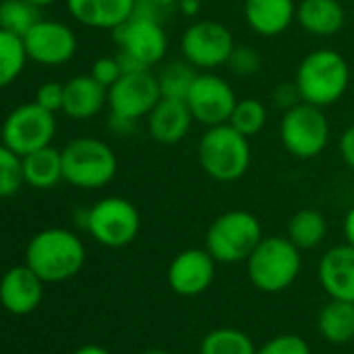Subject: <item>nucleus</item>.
I'll use <instances>...</instances> for the list:
<instances>
[{
    "instance_id": "17",
    "label": "nucleus",
    "mask_w": 354,
    "mask_h": 354,
    "mask_svg": "<svg viewBox=\"0 0 354 354\" xmlns=\"http://www.w3.org/2000/svg\"><path fill=\"white\" fill-rule=\"evenodd\" d=\"M44 298V281L28 267L9 269L0 279V304L11 315L34 313Z\"/></svg>"
},
{
    "instance_id": "32",
    "label": "nucleus",
    "mask_w": 354,
    "mask_h": 354,
    "mask_svg": "<svg viewBox=\"0 0 354 354\" xmlns=\"http://www.w3.org/2000/svg\"><path fill=\"white\" fill-rule=\"evenodd\" d=\"M257 354H310V346L296 333H279L261 344Z\"/></svg>"
},
{
    "instance_id": "5",
    "label": "nucleus",
    "mask_w": 354,
    "mask_h": 354,
    "mask_svg": "<svg viewBox=\"0 0 354 354\" xmlns=\"http://www.w3.org/2000/svg\"><path fill=\"white\" fill-rule=\"evenodd\" d=\"M63 180L80 190L109 186L119 169L113 148L98 138H75L63 150Z\"/></svg>"
},
{
    "instance_id": "33",
    "label": "nucleus",
    "mask_w": 354,
    "mask_h": 354,
    "mask_svg": "<svg viewBox=\"0 0 354 354\" xmlns=\"http://www.w3.org/2000/svg\"><path fill=\"white\" fill-rule=\"evenodd\" d=\"M227 67L238 77H250V75L261 71L263 59H261L257 48H252V46H238L236 44V48H234V53H232V57L227 61Z\"/></svg>"
},
{
    "instance_id": "22",
    "label": "nucleus",
    "mask_w": 354,
    "mask_h": 354,
    "mask_svg": "<svg viewBox=\"0 0 354 354\" xmlns=\"http://www.w3.org/2000/svg\"><path fill=\"white\" fill-rule=\"evenodd\" d=\"M298 26L317 38L335 36L346 24V11L339 0H300L296 5Z\"/></svg>"
},
{
    "instance_id": "25",
    "label": "nucleus",
    "mask_w": 354,
    "mask_h": 354,
    "mask_svg": "<svg viewBox=\"0 0 354 354\" xmlns=\"http://www.w3.org/2000/svg\"><path fill=\"white\" fill-rule=\"evenodd\" d=\"M286 236L302 252L313 250L327 236V219L317 209H300L290 217Z\"/></svg>"
},
{
    "instance_id": "15",
    "label": "nucleus",
    "mask_w": 354,
    "mask_h": 354,
    "mask_svg": "<svg viewBox=\"0 0 354 354\" xmlns=\"http://www.w3.org/2000/svg\"><path fill=\"white\" fill-rule=\"evenodd\" d=\"M28 59L57 67L69 63L77 53V38L73 30L61 21L40 19L26 36H24Z\"/></svg>"
},
{
    "instance_id": "31",
    "label": "nucleus",
    "mask_w": 354,
    "mask_h": 354,
    "mask_svg": "<svg viewBox=\"0 0 354 354\" xmlns=\"http://www.w3.org/2000/svg\"><path fill=\"white\" fill-rule=\"evenodd\" d=\"M21 186H26L21 156L9 146L0 144V198L15 196Z\"/></svg>"
},
{
    "instance_id": "38",
    "label": "nucleus",
    "mask_w": 354,
    "mask_h": 354,
    "mask_svg": "<svg viewBox=\"0 0 354 354\" xmlns=\"http://www.w3.org/2000/svg\"><path fill=\"white\" fill-rule=\"evenodd\" d=\"M337 148H339V156H342L344 165L354 173V123L342 131Z\"/></svg>"
},
{
    "instance_id": "35",
    "label": "nucleus",
    "mask_w": 354,
    "mask_h": 354,
    "mask_svg": "<svg viewBox=\"0 0 354 354\" xmlns=\"http://www.w3.org/2000/svg\"><path fill=\"white\" fill-rule=\"evenodd\" d=\"M90 75H92L98 84H102L104 88H111V86L123 75V69H121L117 57H100L98 61H94Z\"/></svg>"
},
{
    "instance_id": "13",
    "label": "nucleus",
    "mask_w": 354,
    "mask_h": 354,
    "mask_svg": "<svg viewBox=\"0 0 354 354\" xmlns=\"http://www.w3.org/2000/svg\"><path fill=\"white\" fill-rule=\"evenodd\" d=\"M162 98L158 77L152 69H140L131 73H123L111 88L106 106L111 115L127 117L133 121L146 119L148 113Z\"/></svg>"
},
{
    "instance_id": "44",
    "label": "nucleus",
    "mask_w": 354,
    "mask_h": 354,
    "mask_svg": "<svg viewBox=\"0 0 354 354\" xmlns=\"http://www.w3.org/2000/svg\"><path fill=\"white\" fill-rule=\"evenodd\" d=\"M144 354H171V352H167V350H146Z\"/></svg>"
},
{
    "instance_id": "26",
    "label": "nucleus",
    "mask_w": 354,
    "mask_h": 354,
    "mask_svg": "<svg viewBox=\"0 0 354 354\" xmlns=\"http://www.w3.org/2000/svg\"><path fill=\"white\" fill-rule=\"evenodd\" d=\"M201 354H257L252 337L236 327H217L201 342Z\"/></svg>"
},
{
    "instance_id": "30",
    "label": "nucleus",
    "mask_w": 354,
    "mask_h": 354,
    "mask_svg": "<svg viewBox=\"0 0 354 354\" xmlns=\"http://www.w3.org/2000/svg\"><path fill=\"white\" fill-rule=\"evenodd\" d=\"M230 125H234L246 138H252L267 125V106L259 98H242L234 106Z\"/></svg>"
},
{
    "instance_id": "14",
    "label": "nucleus",
    "mask_w": 354,
    "mask_h": 354,
    "mask_svg": "<svg viewBox=\"0 0 354 354\" xmlns=\"http://www.w3.org/2000/svg\"><path fill=\"white\" fill-rule=\"evenodd\" d=\"M217 273V261L207 248H188L175 254L167 267L169 288L184 298L205 294Z\"/></svg>"
},
{
    "instance_id": "6",
    "label": "nucleus",
    "mask_w": 354,
    "mask_h": 354,
    "mask_svg": "<svg viewBox=\"0 0 354 354\" xmlns=\"http://www.w3.org/2000/svg\"><path fill=\"white\" fill-rule=\"evenodd\" d=\"M263 225L257 215L244 209L221 213L207 230L205 248L219 265L246 263L263 240Z\"/></svg>"
},
{
    "instance_id": "7",
    "label": "nucleus",
    "mask_w": 354,
    "mask_h": 354,
    "mask_svg": "<svg viewBox=\"0 0 354 354\" xmlns=\"http://www.w3.org/2000/svg\"><path fill=\"white\" fill-rule=\"evenodd\" d=\"M113 40L119 48L117 59L123 73L152 69L165 59L169 48L165 26L140 15H131L113 30Z\"/></svg>"
},
{
    "instance_id": "28",
    "label": "nucleus",
    "mask_w": 354,
    "mask_h": 354,
    "mask_svg": "<svg viewBox=\"0 0 354 354\" xmlns=\"http://www.w3.org/2000/svg\"><path fill=\"white\" fill-rule=\"evenodd\" d=\"M198 71L188 61H171L156 73L160 94L162 98H175V100H186Z\"/></svg>"
},
{
    "instance_id": "24",
    "label": "nucleus",
    "mask_w": 354,
    "mask_h": 354,
    "mask_svg": "<svg viewBox=\"0 0 354 354\" xmlns=\"http://www.w3.org/2000/svg\"><path fill=\"white\" fill-rule=\"evenodd\" d=\"M321 337L333 346H344L354 339V302L329 298L317 315Z\"/></svg>"
},
{
    "instance_id": "40",
    "label": "nucleus",
    "mask_w": 354,
    "mask_h": 354,
    "mask_svg": "<svg viewBox=\"0 0 354 354\" xmlns=\"http://www.w3.org/2000/svg\"><path fill=\"white\" fill-rule=\"evenodd\" d=\"M203 3L201 0H177V13H182L190 19H196L201 15Z\"/></svg>"
},
{
    "instance_id": "39",
    "label": "nucleus",
    "mask_w": 354,
    "mask_h": 354,
    "mask_svg": "<svg viewBox=\"0 0 354 354\" xmlns=\"http://www.w3.org/2000/svg\"><path fill=\"white\" fill-rule=\"evenodd\" d=\"M136 127H138V121L127 119V117H119V115H111V113H109V129H111L115 136L127 138L129 133L136 131Z\"/></svg>"
},
{
    "instance_id": "42",
    "label": "nucleus",
    "mask_w": 354,
    "mask_h": 354,
    "mask_svg": "<svg viewBox=\"0 0 354 354\" xmlns=\"http://www.w3.org/2000/svg\"><path fill=\"white\" fill-rule=\"evenodd\" d=\"M73 354H111V352H109L106 348L98 346V344H86V346L77 348Z\"/></svg>"
},
{
    "instance_id": "18",
    "label": "nucleus",
    "mask_w": 354,
    "mask_h": 354,
    "mask_svg": "<svg viewBox=\"0 0 354 354\" xmlns=\"http://www.w3.org/2000/svg\"><path fill=\"white\" fill-rule=\"evenodd\" d=\"M192 123L194 117L186 100H175V98H160L146 117L150 138L162 146L180 144L190 133Z\"/></svg>"
},
{
    "instance_id": "16",
    "label": "nucleus",
    "mask_w": 354,
    "mask_h": 354,
    "mask_svg": "<svg viewBox=\"0 0 354 354\" xmlns=\"http://www.w3.org/2000/svg\"><path fill=\"white\" fill-rule=\"evenodd\" d=\"M317 277L329 298L354 302V246L344 242L325 250Z\"/></svg>"
},
{
    "instance_id": "4",
    "label": "nucleus",
    "mask_w": 354,
    "mask_h": 354,
    "mask_svg": "<svg viewBox=\"0 0 354 354\" xmlns=\"http://www.w3.org/2000/svg\"><path fill=\"white\" fill-rule=\"evenodd\" d=\"M300 269L302 250L296 248L288 236L263 238L246 259V273L250 283L265 294L288 290L298 279Z\"/></svg>"
},
{
    "instance_id": "3",
    "label": "nucleus",
    "mask_w": 354,
    "mask_h": 354,
    "mask_svg": "<svg viewBox=\"0 0 354 354\" xmlns=\"http://www.w3.org/2000/svg\"><path fill=\"white\" fill-rule=\"evenodd\" d=\"M294 82L302 102L327 109L346 94L350 86V67L333 48H317L300 61Z\"/></svg>"
},
{
    "instance_id": "10",
    "label": "nucleus",
    "mask_w": 354,
    "mask_h": 354,
    "mask_svg": "<svg viewBox=\"0 0 354 354\" xmlns=\"http://www.w3.org/2000/svg\"><path fill=\"white\" fill-rule=\"evenodd\" d=\"M140 223L133 203L121 196H106L90 209L86 232L106 248H123L138 238Z\"/></svg>"
},
{
    "instance_id": "37",
    "label": "nucleus",
    "mask_w": 354,
    "mask_h": 354,
    "mask_svg": "<svg viewBox=\"0 0 354 354\" xmlns=\"http://www.w3.org/2000/svg\"><path fill=\"white\" fill-rule=\"evenodd\" d=\"M271 100H273V104L279 109V111H290V109H294L296 104H300L302 102V96H300V92H298V86H296V82H283V84H277L275 86V90H273V94H271Z\"/></svg>"
},
{
    "instance_id": "1",
    "label": "nucleus",
    "mask_w": 354,
    "mask_h": 354,
    "mask_svg": "<svg viewBox=\"0 0 354 354\" xmlns=\"http://www.w3.org/2000/svg\"><path fill=\"white\" fill-rule=\"evenodd\" d=\"M86 263V246L75 232L48 227L38 232L26 248V265L44 281L61 283L75 277Z\"/></svg>"
},
{
    "instance_id": "20",
    "label": "nucleus",
    "mask_w": 354,
    "mask_h": 354,
    "mask_svg": "<svg viewBox=\"0 0 354 354\" xmlns=\"http://www.w3.org/2000/svg\"><path fill=\"white\" fill-rule=\"evenodd\" d=\"M244 21L254 34L275 38L296 21V3L294 0H244Z\"/></svg>"
},
{
    "instance_id": "11",
    "label": "nucleus",
    "mask_w": 354,
    "mask_h": 354,
    "mask_svg": "<svg viewBox=\"0 0 354 354\" xmlns=\"http://www.w3.org/2000/svg\"><path fill=\"white\" fill-rule=\"evenodd\" d=\"M57 133L55 113L40 106L36 100L26 102L9 113L3 123V144L19 156H26L38 148L50 146Z\"/></svg>"
},
{
    "instance_id": "34",
    "label": "nucleus",
    "mask_w": 354,
    "mask_h": 354,
    "mask_svg": "<svg viewBox=\"0 0 354 354\" xmlns=\"http://www.w3.org/2000/svg\"><path fill=\"white\" fill-rule=\"evenodd\" d=\"M177 13V0H136L133 15L152 19L156 24H167Z\"/></svg>"
},
{
    "instance_id": "12",
    "label": "nucleus",
    "mask_w": 354,
    "mask_h": 354,
    "mask_svg": "<svg viewBox=\"0 0 354 354\" xmlns=\"http://www.w3.org/2000/svg\"><path fill=\"white\" fill-rule=\"evenodd\" d=\"M236 102L238 98L232 84L213 71H201L186 96V104L194 117V123L205 127L230 123Z\"/></svg>"
},
{
    "instance_id": "36",
    "label": "nucleus",
    "mask_w": 354,
    "mask_h": 354,
    "mask_svg": "<svg viewBox=\"0 0 354 354\" xmlns=\"http://www.w3.org/2000/svg\"><path fill=\"white\" fill-rule=\"evenodd\" d=\"M36 102L40 106H44L50 113L63 111V102H65V84L59 82H46L38 88L36 92Z\"/></svg>"
},
{
    "instance_id": "9",
    "label": "nucleus",
    "mask_w": 354,
    "mask_h": 354,
    "mask_svg": "<svg viewBox=\"0 0 354 354\" xmlns=\"http://www.w3.org/2000/svg\"><path fill=\"white\" fill-rule=\"evenodd\" d=\"M234 48V34L223 24L211 19L192 21L180 40L184 61L201 71H213L221 65H227Z\"/></svg>"
},
{
    "instance_id": "2",
    "label": "nucleus",
    "mask_w": 354,
    "mask_h": 354,
    "mask_svg": "<svg viewBox=\"0 0 354 354\" xmlns=\"http://www.w3.org/2000/svg\"><path fill=\"white\" fill-rule=\"evenodd\" d=\"M198 162L213 182H238L248 173L252 162L250 138L230 123L207 127L198 140Z\"/></svg>"
},
{
    "instance_id": "21",
    "label": "nucleus",
    "mask_w": 354,
    "mask_h": 354,
    "mask_svg": "<svg viewBox=\"0 0 354 354\" xmlns=\"http://www.w3.org/2000/svg\"><path fill=\"white\" fill-rule=\"evenodd\" d=\"M109 98V88L98 84L92 75H77L65 84L63 113L75 121H88L96 117Z\"/></svg>"
},
{
    "instance_id": "19",
    "label": "nucleus",
    "mask_w": 354,
    "mask_h": 354,
    "mask_svg": "<svg viewBox=\"0 0 354 354\" xmlns=\"http://www.w3.org/2000/svg\"><path fill=\"white\" fill-rule=\"evenodd\" d=\"M69 15L92 30H117L133 11L136 0H67Z\"/></svg>"
},
{
    "instance_id": "23",
    "label": "nucleus",
    "mask_w": 354,
    "mask_h": 354,
    "mask_svg": "<svg viewBox=\"0 0 354 354\" xmlns=\"http://www.w3.org/2000/svg\"><path fill=\"white\" fill-rule=\"evenodd\" d=\"M21 162H24V180L34 190H53L61 182H65L61 150H57L53 144L21 156Z\"/></svg>"
},
{
    "instance_id": "8",
    "label": "nucleus",
    "mask_w": 354,
    "mask_h": 354,
    "mask_svg": "<svg viewBox=\"0 0 354 354\" xmlns=\"http://www.w3.org/2000/svg\"><path fill=\"white\" fill-rule=\"evenodd\" d=\"M331 127L321 106L300 102L286 111L279 121V140L283 148L300 160L319 156L329 144Z\"/></svg>"
},
{
    "instance_id": "29",
    "label": "nucleus",
    "mask_w": 354,
    "mask_h": 354,
    "mask_svg": "<svg viewBox=\"0 0 354 354\" xmlns=\"http://www.w3.org/2000/svg\"><path fill=\"white\" fill-rule=\"evenodd\" d=\"M38 21V7L28 3V0H3L0 3V28L11 34L24 38Z\"/></svg>"
},
{
    "instance_id": "43",
    "label": "nucleus",
    "mask_w": 354,
    "mask_h": 354,
    "mask_svg": "<svg viewBox=\"0 0 354 354\" xmlns=\"http://www.w3.org/2000/svg\"><path fill=\"white\" fill-rule=\"evenodd\" d=\"M28 3H32L34 7H48V5H55L57 3V0H28Z\"/></svg>"
},
{
    "instance_id": "27",
    "label": "nucleus",
    "mask_w": 354,
    "mask_h": 354,
    "mask_svg": "<svg viewBox=\"0 0 354 354\" xmlns=\"http://www.w3.org/2000/svg\"><path fill=\"white\" fill-rule=\"evenodd\" d=\"M28 53L24 38L0 28V88L11 86L26 69Z\"/></svg>"
},
{
    "instance_id": "41",
    "label": "nucleus",
    "mask_w": 354,
    "mask_h": 354,
    "mask_svg": "<svg viewBox=\"0 0 354 354\" xmlns=\"http://www.w3.org/2000/svg\"><path fill=\"white\" fill-rule=\"evenodd\" d=\"M342 230H344V238H346V242L354 246V205L348 209V213H346V217H344V225H342Z\"/></svg>"
}]
</instances>
